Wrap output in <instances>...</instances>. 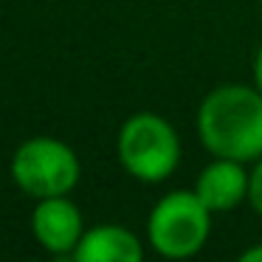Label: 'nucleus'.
Returning a JSON list of instances; mask_svg holds the SVG:
<instances>
[{"mask_svg":"<svg viewBox=\"0 0 262 262\" xmlns=\"http://www.w3.org/2000/svg\"><path fill=\"white\" fill-rule=\"evenodd\" d=\"M198 136L214 158H262V91L220 85L198 110Z\"/></svg>","mask_w":262,"mask_h":262,"instance_id":"obj_1","label":"nucleus"},{"mask_svg":"<svg viewBox=\"0 0 262 262\" xmlns=\"http://www.w3.org/2000/svg\"><path fill=\"white\" fill-rule=\"evenodd\" d=\"M119 161L133 178L161 183L178 169L181 141L175 127L155 113H136L119 130Z\"/></svg>","mask_w":262,"mask_h":262,"instance_id":"obj_2","label":"nucleus"},{"mask_svg":"<svg viewBox=\"0 0 262 262\" xmlns=\"http://www.w3.org/2000/svg\"><path fill=\"white\" fill-rule=\"evenodd\" d=\"M211 231V211L198 192H175L164 194L155 203L147 223V234L152 248L169 259L194 256L206 245Z\"/></svg>","mask_w":262,"mask_h":262,"instance_id":"obj_3","label":"nucleus"},{"mask_svg":"<svg viewBox=\"0 0 262 262\" xmlns=\"http://www.w3.org/2000/svg\"><path fill=\"white\" fill-rule=\"evenodd\" d=\"M12 178L31 198L68 194L79 181V158L59 138H29L12 158Z\"/></svg>","mask_w":262,"mask_h":262,"instance_id":"obj_4","label":"nucleus"},{"mask_svg":"<svg viewBox=\"0 0 262 262\" xmlns=\"http://www.w3.org/2000/svg\"><path fill=\"white\" fill-rule=\"evenodd\" d=\"M31 231L46 251L65 256L74 254L85 228H82V214L76 203H71L65 194H57V198L37 200V209L31 214Z\"/></svg>","mask_w":262,"mask_h":262,"instance_id":"obj_5","label":"nucleus"},{"mask_svg":"<svg viewBox=\"0 0 262 262\" xmlns=\"http://www.w3.org/2000/svg\"><path fill=\"white\" fill-rule=\"evenodd\" d=\"M198 198L209 206V211H228L248 198V172L243 161L214 158L203 166L194 183Z\"/></svg>","mask_w":262,"mask_h":262,"instance_id":"obj_6","label":"nucleus"},{"mask_svg":"<svg viewBox=\"0 0 262 262\" xmlns=\"http://www.w3.org/2000/svg\"><path fill=\"white\" fill-rule=\"evenodd\" d=\"M76 262H141V239L124 226H96L74 248Z\"/></svg>","mask_w":262,"mask_h":262,"instance_id":"obj_7","label":"nucleus"},{"mask_svg":"<svg viewBox=\"0 0 262 262\" xmlns=\"http://www.w3.org/2000/svg\"><path fill=\"white\" fill-rule=\"evenodd\" d=\"M245 200L262 217V158H256V166L248 172V198Z\"/></svg>","mask_w":262,"mask_h":262,"instance_id":"obj_8","label":"nucleus"},{"mask_svg":"<svg viewBox=\"0 0 262 262\" xmlns=\"http://www.w3.org/2000/svg\"><path fill=\"white\" fill-rule=\"evenodd\" d=\"M239 262H262V243L259 245H251L248 251H243Z\"/></svg>","mask_w":262,"mask_h":262,"instance_id":"obj_9","label":"nucleus"},{"mask_svg":"<svg viewBox=\"0 0 262 262\" xmlns=\"http://www.w3.org/2000/svg\"><path fill=\"white\" fill-rule=\"evenodd\" d=\"M254 82L262 91V46H259V51H256V57H254Z\"/></svg>","mask_w":262,"mask_h":262,"instance_id":"obj_10","label":"nucleus"},{"mask_svg":"<svg viewBox=\"0 0 262 262\" xmlns=\"http://www.w3.org/2000/svg\"><path fill=\"white\" fill-rule=\"evenodd\" d=\"M259 3H262V0H259Z\"/></svg>","mask_w":262,"mask_h":262,"instance_id":"obj_11","label":"nucleus"}]
</instances>
